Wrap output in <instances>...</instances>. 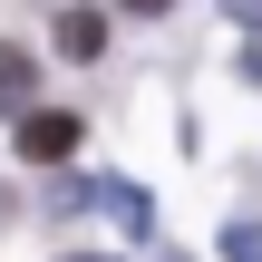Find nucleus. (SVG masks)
Returning <instances> with one entry per match:
<instances>
[{
  "mask_svg": "<svg viewBox=\"0 0 262 262\" xmlns=\"http://www.w3.org/2000/svg\"><path fill=\"white\" fill-rule=\"evenodd\" d=\"M243 78H262V39H253V49H243Z\"/></svg>",
  "mask_w": 262,
  "mask_h": 262,
  "instance_id": "6",
  "label": "nucleus"
},
{
  "mask_svg": "<svg viewBox=\"0 0 262 262\" xmlns=\"http://www.w3.org/2000/svg\"><path fill=\"white\" fill-rule=\"evenodd\" d=\"M29 107H39V58L0 49V117H29Z\"/></svg>",
  "mask_w": 262,
  "mask_h": 262,
  "instance_id": "2",
  "label": "nucleus"
},
{
  "mask_svg": "<svg viewBox=\"0 0 262 262\" xmlns=\"http://www.w3.org/2000/svg\"><path fill=\"white\" fill-rule=\"evenodd\" d=\"M224 19H243V29H262V0H224Z\"/></svg>",
  "mask_w": 262,
  "mask_h": 262,
  "instance_id": "5",
  "label": "nucleus"
},
{
  "mask_svg": "<svg viewBox=\"0 0 262 262\" xmlns=\"http://www.w3.org/2000/svg\"><path fill=\"white\" fill-rule=\"evenodd\" d=\"M107 49V10H58V58H97Z\"/></svg>",
  "mask_w": 262,
  "mask_h": 262,
  "instance_id": "3",
  "label": "nucleus"
},
{
  "mask_svg": "<svg viewBox=\"0 0 262 262\" xmlns=\"http://www.w3.org/2000/svg\"><path fill=\"white\" fill-rule=\"evenodd\" d=\"M78 136H88V126H78V117H58V107H29V117H19V156H29V165H68V156H78Z\"/></svg>",
  "mask_w": 262,
  "mask_h": 262,
  "instance_id": "1",
  "label": "nucleus"
},
{
  "mask_svg": "<svg viewBox=\"0 0 262 262\" xmlns=\"http://www.w3.org/2000/svg\"><path fill=\"white\" fill-rule=\"evenodd\" d=\"M58 262H107V253H58Z\"/></svg>",
  "mask_w": 262,
  "mask_h": 262,
  "instance_id": "8",
  "label": "nucleus"
},
{
  "mask_svg": "<svg viewBox=\"0 0 262 262\" xmlns=\"http://www.w3.org/2000/svg\"><path fill=\"white\" fill-rule=\"evenodd\" d=\"M224 262H262V224H224Z\"/></svg>",
  "mask_w": 262,
  "mask_h": 262,
  "instance_id": "4",
  "label": "nucleus"
},
{
  "mask_svg": "<svg viewBox=\"0 0 262 262\" xmlns=\"http://www.w3.org/2000/svg\"><path fill=\"white\" fill-rule=\"evenodd\" d=\"M117 10H146V19H156V10H165V0H117Z\"/></svg>",
  "mask_w": 262,
  "mask_h": 262,
  "instance_id": "7",
  "label": "nucleus"
}]
</instances>
